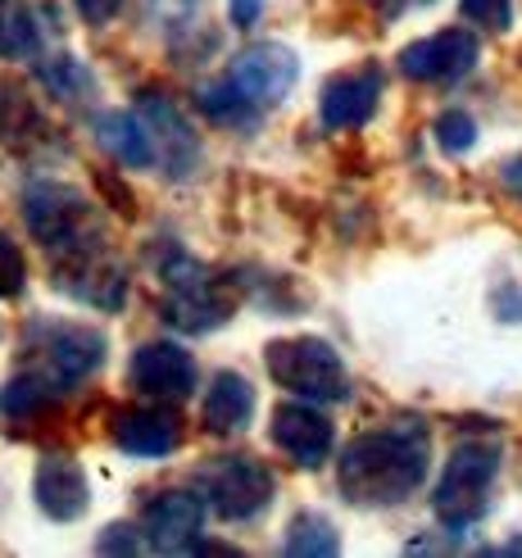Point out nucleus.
Instances as JSON below:
<instances>
[{"label": "nucleus", "mask_w": 522, "mask_h": 558, "mask_svg": "<svg viewBox=\"0 0 522 558\" xmlns=\"http://www.w3.org/2000/svg\"><path fill=\"white\" fill-rule=\"evenodd\" d=\"M337 477L354 505H400L427 477V432L418 423H396L354 436Z\"/></svg>", "instance_id": "obj_1"}, {"label": "nucleus", "mask_w": 522, "mask_h": 558, "mask_svg": "<svg viewBox=\"0 0 522 558\" xmlns=\"http://www.w3.org/2000/svg\"><path fill=\"white\" fill-rule=\"evenodd\" d=\"M500 472V445L496 440H463L459 450L446 459L441 482L432 490V509L450 532L473 526L486 505H490V486H496Z\"/></svg>", "instance_id": "obj_2"}, {"label": "nucleus", "mask_w": 522, "mask_h": 558, "mask_svg": "<svg viewBox=\"0 0 522 558\" xmlns=\"http://www.w3.org/2000/svg\"><path fill=\"white\" fill-rule=\"evenodd\" d=\"M268 377L282 390L314 404H337L350 396V373L341 364V354L318 341V337H291L268 345Z\"/></svg>", "instance_id": "obj_3"}, {"label": "nucleus", "mask_w": 522, "mask_h": 558, "mask_svg": "<svg viewBox=\"0 0 522 558\" xmlns=\"http://www.w3.org/2000/svg\"><path fill=\"white\" fill-rule=\"evenodd\" d=\"M201 495L205 505L228 522H251L272 499V472L251 454H223L201 468Z\"/></svg>", "instance_id": "obj_4"}, {"label": "nucleus", "mask_w": 522, "mask_h": 558, "mask_svg": "<svg viewBox=\"0 0 522 558\" xmlns=\"http://www.w3.org/2000/svg\"><path fill=\"white\" fill-rule=\"evenodd\" d=\"M23 218L27 228H33V236L50 250H64V255H73V250H87L96 245V228H92V205L82 201L77 191L60 186V182H37L27 186L23 195Z\"/></svg>", "instance_id": "obj_5"}, {"label": "nucleus", "mask_w": 522, "mask_h": 558, "mask_svg": "<svg viewBox=\"0 0 522 558\" xmlns=\"http://www.w3.org/2000/svg\"><path fill=\"white\" fill-rule=\"evenodd\" d=\"M163 282H169V304H163V318H169L178 331H209L218 323H228L232 314V291L209 277L196 259L173 255L163 264Z\"/></svg>", "instance_id": "obj_6"}, {"label": "nucleus", "mask_w": 522, "mask_h": 558, "mask_svg": "<svg viewBox=\"0 0 522 558\" xmlns=\"http://www.w3.org/2000/svg\"><path fill=\"white\" fill-rule=\"evenodd\" d=\"M27 345L37 350V373L50 377L60 390L92 377L105 364V337L82 323H37L27 331Z\"/></svg>", "instance_id": "obj_7"}, {"label": "nucleus", "mask_w": 522, "mask_h": 558, "mask_svg": "<svg viewBox=\"0 0 522 558\" xmlns=\"http://www.w3.org/2000/svg\"><path fill=\"white\" fill-rule=\"evenodd\" d=\"M295 77H300L295 54H291L287 46H268V41L245 46L236 60H232V73H228V82H232V87H236L245 100H251L255 109H268V105L287 100L291 87H295Z\"/></svg>", "instance_id": "obj_8"}, {"label": "nucleus", "mask_w": 522, "mask_h": 558, "mask_svg": "<svg viewBox=\"0 0 522 558\" xmlns=\"http://www.w3.org/2000/svg\"><path fill=\"white\" fill-rule=\"evenodd\" d=\"M205 495H191V490H163L146 505L142 518V532L146 545L159 554H182V549H196L201 545V526H205Z\"/></svg>", "instance_id": "obj_9"}, {"label": "nucleus", "mask_w": 522, "mask_h": 558, "mask_svg": "<svg viewBox=\"0 0 522 558\" xmlns=\"http://www.w3.org/2000/svg\"><path fill=\"white\" fill-rule=\"evenodd\" d=\"M332 440H337V427L314 400L305 404H282L272 413V445L295 463V468H318L332 454Z\"/></svg>", "instance_id": "obj_10"}, {"label": "nucleus", "mask_w": 522, "mask_h": 558, "mask_svg": "<svg viewBox=\"0 0 522 558\" xmlns=\"http://www.w3.org/2000/svg\"><path fill=\"white\" fill-rule=\"evenodd\" d=\"M477 64V37L469 27H446L400 50V73L414 82H454Z\"/></svg>", "instance_id": "obj_11"}, {"label": "nucleus", "mask_w": 522, "mask_h": 558, "mask_svg": "<svg viewBox=\"0 0 522 558\" xmlns=\"http://www.w3.org/2000/svg\"><path fill=\"white\" fill-rule=\"evenodd\" d=\"M128 377L150 400H186L196 390V359L173 341H150L132 354Z\"/></svg>", "instance_id": "obj_12"}, {"label": "nucleus", "mask_w": 522, "mask_h": 558, "mask_svg": "<svg viewBox=\"0 0 522 558\" xmlns=\"http://www.w3.org/2000/svg\"><path fill=\"white\" fill-rule=\"evenodd\" d=\"M381 100V73L373 64L364 69H345L337 77H327L323 100H318V119L327 132H345V128H364L373 119V109Z\"/></svg>", "instance_id": "obj_13"}, {"label": "nucleus", "mask_w": 522, "mask_h": 558, "mask_svg": "<svg viewBox=\"0 0 522 558\" xmlns=\"http://www.w3.org/2000/svg\"><path fill=\"white\" fill-rule=\"evenodd\" d=\"M60 287L73 291L77 300H87V304H100V310H119L123 291H128V277H123V264L109 259L100 250V241H96L87 250H73V255H64Z\"/></svg>", "instance_id": "obj_14"}, {"label": "nucleus", "mask_w": 522, "mask_h": 558, "mask_svg": "<svg viewBox=\"0 0 522 558\" xmlns=\"http://www.w3.org/2000/svg\"><path fill=\"white\" fill-rule=\"evenodd\" d=\"M114 440L132 459H163L178 450L182 423L169 409H119L114 413Z\"/></svg>", "instance_id": "obj_15"}, {"label": "nucleus", "mask_w": 522, "mask_h": 558, "mask_svg": "<svg viewBox=\"0 0 522 558\" xmlns=\"http://www.w3.org/2000/svg\"><path fill=\"white\" fill-rule=\"evenodd\" d=\"M33 495L46 518L54 522H73L87 513V477L69 454H50L37 463V477H33Z\"/></svg>", "instance_id": "obj_16"}, {"label": "nucleus", "mask_w": 522, "mask_h": 558, "mask_svg": "<svg viewBox=\"0 0 522 558\" xmlns=\"http://www.w3.org/2000/svg\"><path fill=\"white\" fill-rule=\"evenodd\" d=\"M142 114L155 132V142H159V159L169 163V173L186 178L191 173V163H196L201 146H196V132H191V123L182 119V109L173 100H163L159 92H146L142 96Z\"/></svg>", "instance_id": "obj_17"}, {"label": "nucleus", "mask_w": 522, "mask_h": 558, "mask_svg": "<svg viewBox=\"0 0 522 558\" xmlns=\"http://www.w3.org/2000/svg\"><path fill=\"white\" fill-rule=\"evenodd\" d=\"M96 142L114 155L119 163L128 169H150L159 159V142L146 123V114H136V109H114V114H100L96 119Z\"/></svg>", "instance_id": "obj_18"}, {"label": "nucleus", "mask_w": 522, "mask_h": 558, "mask_svg": "<svg viewBox=\"0 0 522 558\" xmlns=\"http://www.w3.org/2000/svg\"><path fill=\"white\" fill-rule=\"evenodd\" d=\"M205 427L209 432H241L255 413V386L245 381L241 373H214L209 390H205Z\"/></svg>", "instance_id": "obj_19"}, {"label": "nucleus", "mask_w": 522, "mask_h": 558, "mask_svg": "<svg viewBox=\"0 0 522 558\" xmlns=\"http://www.w3.org/2000/svg\"><path fill=\"white\" fill-rule=\"evenodd\" d=\"M37 41H41V27L33 10L23 0H0V54L5 60H23V54L37 50Z\"/></svg>", "instance_id": "obj_20"}, {"label": "nucleus", "mask_w": 522, "mask_h": 558, "mask_svg": "<svg viewBox=\"0 0 522 558\" xmlns=\"http://www.w3.org/2000/svg\"><path fill=\"white\" fill-rule=\"evenodd\" d=\"M54 396H60V386H54L50 377H41V373L10 377L5 390H0V413H10V417H33V413L50 409Z\"/></svg>", "instance_id": "obj_21"}, {"label": "nucleus", "mask_w": 522, "mask_h": 558, "mask_svg": "<svg viewBox=\"0 0 522 558\" xmlns=\"http://www.w3.org/2000/svg\"><path fill=\"white\" fill-rule=\"evenodd\" d=\"M287 554H300V558H327V554H337L341 549V541H337V532H332V522L327 518H314V513H305V518H295L291 522V532H287V545H282Z\"/></svg>", "instance_id": "obj_22"}, {"label": "nucleus", "mask_w": 522, "mask_h": 558, "mask_svg": "<svg viewBox=\"0 0 522 558\" xmlns=\"http://www.w3.org/2000/svg\"><path fill=\"white\" fill-rule=\"evenodd\" d=\"M41 82L54 92V96H69V100H82V96H92V73L82 69L73 54H54V60L41 64Z\"/></svg>", "instance_id": "obj_23"}, {"label": "nucleus", "mask_w": 522, "mask_h": 558, "mask_svg": "<svg viewBox=\"0 0 522 558\" xmlns=\"http://www.w3.org/2000/svg\"><path fill=\"white\" fill-rule=\"evenodd\" d=\"M201 109H205V114H209L214 123H251V119L259 114V109H255L251 100H245V96L232 87V82H218V87H205V92H201Z\"/></svg>", "instance_id": "obj_24"}, {"label": "nucleus", "mask_w": 522, "mask_h": 558, "mask_svg": "<svg viewBox=\"0 0 522 558\" xmlns=\"http://www.w3.org/2000/svg\"><path fill=\"white\" fill-rule=\"evenodd\" d=\"M477 142V123L463 114V109H446L441 119H436V146L450 150V155H463Z\"/></svg>", "instance_id": "obj_25"}, {"label": "nucleus", "mask_w": 522, "mask_h": 558, "mask_svg": "<svg viewBox=\"0 0 522 558\" xmlns=\"http://www.w3.org/2000/svg\"><path fill=\"white\" fill-rule=\"evenodd\" d=\"M459 10L482 33H505L513 23V0H459Z\"/></svg>", "instance_id": "obj_26"}, {"label": "nucleus", "mask_w": 522, "mask_h": 558, "mask_svg": "<svg viewBox=\"0 0 522 558\" xmlns=\"http://www.w3.org/2000/svg\"><path fill=\"white\" fill-rule=\"evenodd\" d=\"M23 277H27V268H23V250L0 232V295H19L23 291Z\"/></svg>", "instance_id": "obj_27"}, {"label": "nucleus", "mask_w": 522, "mask_h": 558, "mask_svg": "<svg viewBox=\"0 0 522 558\" xmlns=\"http://www.w3.org/2000/svg\"><path fill=\"white\" fill-rule=\"evenodd\" d=\"M142 545H146V532H142V526H132V522H114V526H109V532L96 541L100 554H136Z\"/></svg>", "instance_id": "obj_28"}, {"label": "nucleus", "mask_w": 522, "mask_h": 558, "mask_svg": "<svg viewBox=\"0 0 522 558\" xmlns=\"http://www.w3.org/2000/svg\"><path fill=\"white\" fill-rule=\"evenodd\" d=\"M196 5L201 0H150V14H155V23H163V27H191V19H196Z\"/></svg>", "instance_id": "obj_29"}, {"label": "nucleus", "mask_w": 522, "mask_h": 558, "mask_svg": "<svg viewBox=\"0 0 522 558\" xmlns=\"http://www.w3.org/2000/svg\"><path fill=\"white\" fill-rule=\"evenodd\" d=\"M73 5H77V14L87 19V23H109V19H114L128 5V0H73Z\"/></svg>", "instance_id": "obj_30"}, {"label": "nucleus", "mask_w": 522, "mask_h": 558, "mask_svg": "<svg viewBox=\"0 0 522 558\" xmlns=\"http://www.w3.org/2000/svg\"><path fill=\"white\" fill-rule=\"evenodd\" d=\"M259 14H264V0H232V23L251 27Z\"/></svg>", "instance_id": "obj_31"}, {"label": "nucleus", "mask_w": 522, "mask_h": 558, "mask_svg": "<svg viewBox=\"0 0 522 558\" xmlns=\"http://www.w3.org/2000/svg\"><path fill=\"white\" fill-rule=\"evenodd\" d=\"M505 186L522 195V159H513V163H505Z\"/></svg>", "instance_id": "obj_32"}]
</instances>
